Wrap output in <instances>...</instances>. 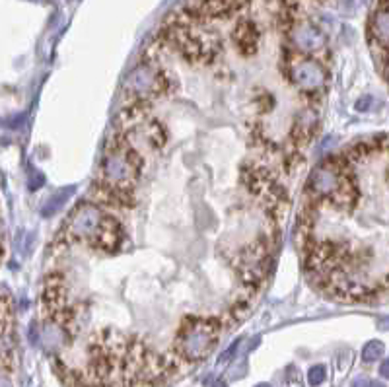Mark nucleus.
<instances>
[{
    "label": "nucleus",
    "instance_id": "1",
    "mask_svg": "<svg viewBox=\"0 0 389 387\" xmlns=\"http://www.w3.org/2000/svg\"><path fill=\"white\" fill-rule=\"evenodd\" d=\"M170 370L171 362L138 339L103 329L92 335L86 368L74 370V375L78 384L88 387H134L154 384Z\"/></svg>",
    "mask_w": 389,
    "mask_h": 387
},
{
    "label": "nucleus",
    "instance_id": "2",
    "mask_svg": "<svg viewBox=\"0 0 389 387\" xmlns=\"http://www.w3.org/2000/svg\"><path fill=\"white\" fill-rule=\"evenodd\" d=\"M142 171V156L138 148L119 134L105 148L97 171L96 193L101 201L115 206H133L134 187Z\"/></svg>",
    "mask_w": 389,
    "mask_h": 387
},
{
    "label": "nucleus",
    "instance_id": "3",
    "mask_svg": "<svg viewBox=\"0 0 389 387\" xmlns=\"http://www.w3.org/2000/svg\"><path fill=\"white\" fill-rule=\"evenodd\" d=\"M162 37L189 62L210 64L222 53L218 32L210 27V22L197 18L185 8L168 20L166 27L162 29Z\"/></svg>",
    "mask_w": 389,
    "mask_h": 387
},
{
    "label": "nucleus",
    "instance_id": "4",
    "mask_svg": "<svg viewBox=\"0 0 389 387\" xmlns=\"http://www.w3.org/2000/svg\"><path fill=\"white\" fill-rule=\"evenodd\" d=\"M57 242L62 245L86 243L97 251H115L123 242L121 224L108 216L94 203H80L66 218V224L59 232Z\"/></svg>",
    "mask_w": 389,
    "mask_h": 387
},
{
    "label": "nucleus",
    "instance_id": "5",
    "mask_svg": "<svg viewBox=\"0 0 389 387\" xmlns=\"http://www.w3.org/2000/svg\"><path fill=\"white\" fill-rule=\"evenodd\" d=\"M222 319L208 317V315H189L177 331L173 342L175 354L187 362L205 360L210 352L216 349L222 331Z\"/></svg>",
    "mask_w": 389,
    "mask_h": 387
},
{
    "label": "nucleus",
    "instance_id": "6",
    "mask_svg": "<svg viewBox=\"0 0 389 387\" xmlns=\"http://www.w3.org/2000/svg\"><path fill=\"white\" fill-rule=\"evenodd\" d=\"M279 20L282 27H284V32H286L290 51L300 53V55H310V57L321 55L325 51V47H327L325 34L310 18L298 14V4L296 2L288 4L279 14Z\"/></svg>",
    "mask_w": 389,
    "mask_h": 387
},
{
    "label": "nucleus",
    "instance_id": "7",
    "mask_svg": "<svg viewBox=\"0 0 389 387\" xmlns=\"http://www.w3.org/2000/svg\"><path fill=\"white\" fill-rule=\"evenodd\" d=\"M170 88V78L168 74L160 68L154 61H145L136 64L129 73L123 92L129 97H134L136 103L152 99V97L164 96Z\"/></svg>",
    "mask_w": 389,
    "mask_h": 387
},
{
    "label": "nucleus",
    "instance_id": "8",
    "mask_svg": "<svg viewBox=\"0 0 389 387\" xmlns=\"http://www.w3.org/2000/svg\"><path fill=\"white\" fill-rule=\"evenodd\" d=\"M286 74L290 82L305 96H317L327 82V71L323 62L310 57L288 51L286 53Z\"/></svg>",
    "mask_w": 389,
    "mask_h": 387
},
{
    "label": "nucleus",
    "instance_id": "9",
    "mask_svg": "<svg viewBox=\"0 0 389 387\" xmlns=\"http://www.w3.org/2000/svg\"><path fill=\"white\" fill-rule=\"evenodd\" d=\"M347 158L344 156H329L325 158L316 170L312 171L310 179L305 183V195L310 201H329L340 191L342 177L347 171Z\"/></svg>",
    "mask_w": 389,
    "mask_h": 387
},
{
    "label": "nucleus",
    "instance_id": "10",
    "mask_svg": "<svg viewBox=\"0 0 389 387\" xmlns=\"http://www.w3.org/2000/svg\"><path fill=\"white\" fill-rule=\"evenodd\" d=\"M261 37H263L261 27L251 18H240L231 29V41L236 49L245 57L255 55L257 49L261 45Z\"/></svg>",
    "mask_w": 389,
    "mask_h": 387
},
{
    "label": "nucleus",
    "instance_id": "11",
    "mask_svg": "<svg viewBox=\"0 0 389 387\" xmlns=\"http://www.w3.org/2000/svg\"><path fill=\"white\" fill-rule=\"evenodd\" d=\"M368 34L376 47L389 55V0H377L376 8L368 22Z\"/></svg>",
    "mask_w": 389,
    "mask_h": 387
},
{
    "label": "nucleus",
    "instance_id": "12",
    "mask_svg": "<svg viewBox=\"0 0 389 387\" xmlns=\"http://www.w3.org/2000/svg\"><path fill=\"white\" fill-rule=\"evenodd\" d=\"M74 191H76V187H73V185H71V187H62V189H59V191L53 195L47 203H45V206L41 208V216H45V218L55 216V214L61 210L62 206L66 205V201L73 197Z\"/></svg>",
    "mask_w": 389,
    "mask_h": 387
},
{
    "label": "nucleus",
    "instance_id": "13",
    "mask_svg": "<svg viewBox=\"0 0 389 387\" xmlns=\"http://www.w3.org/2000/svg\"><path fill=\"white\" fill-rule=\"evenodd\" d=\"M384 352H386V347H384L381 340H370L362 351V360L364 362H376L384 356Z\"/></svg>",
    "mask_w": 389,
    "mask_h": 387
},
{
    "label": "nucleus",
    "instance_id": "14",
    "mask_svg": "<svg viewBox=\"0 0 389 387\" xmlns=\"http://www.w3.org/2000/svg\"><path fill=\"white\" fill-rule=\"evenodd\" d=\"M325 375H327V370H325V366L323 364H316V366H312L310 368V372H308V382H310V386H321L323 382H325Z\"/></svg>",
    "mask_w": 389,
    "mask_h": 387
},
{
    "label": "nucleus",
    "instance_id": "15",
    "mask_svg": "<svg viewBox=\"0 0 389 387\" xmlns=\"http://www.w3.org/2000/svg\"><path fill=\"white\" fill-rule=\"evenodd\" d=\"M43 185H45V175L37 170L32 171V173H29V179H27V187H29V191H39Z\"/></svg>",
    "mask_w": 389,
    "mask_h": 387
},
{
    "label": "nucleus",
    "instance_id": "16",
    "mask_svg": "<svg viewBox=\"0 0 389 387\" xmlns=\"http://www.w3.org/2000/svg\"><path fill=\"white\" fill-rule=\"evenodd\" d=\"M372 103H374V97L372 96H364L360 97L358 101H356V111H360V113H366V111H370V108H372Z\"/></svg>",
    "mask_w": 389,
    "mask_h": 387
},
{
    "label": "nucleus",
    "instance_id": "17",
    "mask_svg": "<svg viewBox=\"0 0 389 387\" xmlns=\"http://www.w3.org/2000/svg\"><path fill=\"white\" fill-rule=\"evenodd\" d=\"M238 347H240V340H236V342L231 345L230 349H228V351H226L224 354H222V356H220V362H228L230 358H234V354L238 352Z\"/></svg>",
    "mask_w": 389,
    "mask_h": 387
},
{
    "label": "nucleus",
    "instance_id": "18",
    "mask_svg": "<svg viewBox=\"0 0 389 387\" xmlns=\"http://www.w3.org/2000/svg\"><path fill=\"white\" fill-rule=\"evenodd\" d=\"M24 119H25V113H22V115H16V117H12L10 121H6V127H8V129H18V127L24 123Z\"/></svg>",
    "mask_w": 389,
    "mask_h": 387
},
{
    "label": "nucleus",
    "instance_id": "19",
    "mask_svg": "<svg viewBox=\"0 0 389 387\" xmlns=\"http://www.w3.org/2000/svg\"><path fill=\"white\" fill-rule=\"evenodd\" d=\"M379 375H381V377H386V379H389V358L388 360H384L381 366H379Z\"/></svg>",
    "mask_w": 389,
    "mask_h": 387
},
{
    "label": "nucleus",
    "instance_id": "20",
    "mask_svg": "<svg viewBox=\"0 0 389 387\" xmlns=\"http://www.w3.org/2000/svg\"><path fill=\"white\" fill-rule=\"evenodd\" d=\"M377 327H379V329H384V331L389 329V317L388 319H379V321H377Z\"/></svg>",
    "mask_w": 389,
    "mask_h": 387
},
{
    "label": "nucleus",
    "instance_id": "21",
    "mask_svg": "<svg viewBox=\"0 0 389 387\" xmlns=\"http://www.w3.org/2000/svg\"><path fill=\"white\" fill-rule=\"evenodd\" d=\"M366 386H368V384H366L364 377H358V379L353 384V387H366Z\"/></svg>",
    "mask_w": 389,
    "mask_h": 387
},
{
    "label": "nucleus",
    "instance_id": "22",
    "mask_svg": "<svg viewBox=\"0 0 389 387\" xmlns=\"http://www.w3.org/2000/svg\"><path fill=\"white\" fill-rule=\"evenodd\" d=\"M384 76H386V80L389 82V55H388V61H386V66H384Z\"/></svg>",
    "mask_w": 389,
    "mask_h": 387
},
{
    "label": "nucleus",
    "instance_id": "23",
    "mask_svg": "<svg viewBox=\"0 0 389 387\" xmlns=\"http://www.w3.org/2000/svg\"><path fill=\"white\" fill-rule=\"evenodd\" d=\"M368 387H386V386H384L381 382H372V384H370V386H368Z\"/></svg>",
    "mask_w": 389,
    "mask_h": 387
},
{
    "label": "nucleus",
    "instance_id": "24",
    "mask_svg": "<svg viewBox=\"0 0 389 387\" xmlns=\"http://www.w3.org/2000/svg\"><path fill=\"white\" fill-rule=\"evenodd\" d=\"M214 387H228V386H226V384H224V382H222V379H218V382H216V384H214Z\"/></svg>",
    "mask_w": 389,
    "mask_h": 387
},
{
    "label": "nucleus",
    "instance_id": "25",
    "mask_svg": "<svg viewBox=\"0 0 389 387\" xmlns=\"http://www.w3.org/2000/svg\"><path fill=\"white\" fill-rule=\"evenodd\" d=\"M255 387H271L268 384H259V386H255Z\"/></svg>",
    "mask_w": 389,
    "mask_h": 387
},
{
    "label": "nucleus",
    "instance_id": "26",
    "mask_svg": "<svg viewBox=\"0 0 389 387\" xmlns=\"http://www.w3.org/2000/svg\"><path fill=\"white\" fill-rule=\"evenodd\" d=\"M2 387H10V386H8V384H6V382H2Z\"/></svg>",
    "mask_w": 389,
    "mask_h": 387
}]
</instances>
